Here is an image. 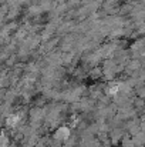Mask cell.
<instances>
[{
    "label": "cell",
    "instance_id": "obj_1",
    "mask_svg": "<svg viewBox=\"0 0 145 147\" xmlns=\"http://www.w3.org/2000/svg\"><path fill=\"white\" fill-rule=\"evenodd\" d=\"M68 136H70V129H67V127H60L55 131V137L60 140H65Z\"/></svg>",
    "mask_w": 145,
    "mask_h": 147
},
{
    "label": "cell",
    "instance_id": "obj_2",
    "mask_svg": "<svg viewBox=\"0 0 145 147\" xmlns=\"http://www.w3.org/2000/svg\"><path fill=\"white\" fill-rule=\"evenodd\" d=\"M17 121H19V117H17V116H10V117L7 119V124H9V126H14Z\"/></svg>",
    "mask_w": 145,
    "mask_h": 147
}]
</instances>
